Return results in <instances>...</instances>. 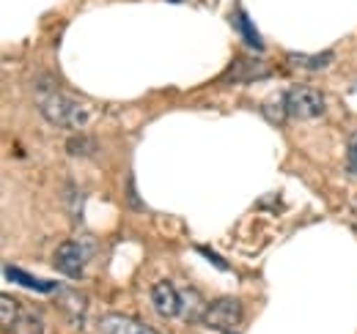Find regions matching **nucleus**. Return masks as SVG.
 <instances>
[{
    "label": "nucleus",
    "mask_w": 357,
    "mask_h": 334,
    "mask_svg": "<svg viewBox=\"0 0 357 334\" xmlns=\"http://www.w3.org/2000/svg\"><path fill=\"white\" fill-rule=\"evenodd\" d=\"M69 151H72V154H77V151L86 154V151H91V143L89 140H72V143H69Z\"/></svg>",
    "instance_id": "14"
},
{
    "label": "nucleus",
    "mask_w": 357,
    "mask_h": 334,
    "mask_svg": "<svg viewBox=\"0 0 357 334\" xmlns=\"http://www.w3.org/2000/svg\"><path fill=\"white\" fill-rule=\"evenodd\" d=\"M151 304L162 318H176L181 312V296L171 283H157L151 288Z\"/></svg>",
    "instance_id": "5"
},
{
    "label": "nucleus",
    "mask_w": 357,
    "mask_h": 334,
    "mask_svg": "<svg viewBox=\"0 0 357 334\" xmlns=\"http://www.w3.org/2000/svg\"><path fill=\"white\" fill-rule=\"evenodd\" d=\"M0 307H3V312H0V324H3V329H6V332H11V329H14V324H17V318L22 315V312H17V310H20V304H17V299H14V296L3 293V296H0Z\"/></svg>",
    "instance_id": "10"
},
{
    "label": "nucleus",
    "mask_w": 357,
    "mask_h": 334,
    "mask_svg": "<svg viewBox=\"0 0 357 334\" xmlns=\"http://www.w3.org/2000/svg\"><path fill=\"white\" fill-rule=\"evenodd\" d=\"M36 104H39L42 116H45L50 124L63 126V129L83 126L89 121V113H86L77 102H72V99H66L63 93H58L55 88H47V90L39 88V90H36Z\"/></svg>",
    "instance_id": "1"
},
{
    "label": "nucleus",
    "mask_w": 357,
    "mask_h": 334,
    "mask_svg": "<svg viewBox=\"0 0 357 334\" xmlns=\"http://www.w3.org/2000/svg\"><path fill=\"white\" fill-rule=\"evenodd\" d=\"M6 277L11 280V283H20V285H25V288H33L36 293H52V291H61L55 283H50V280H36V277H31V274H25V271H20L17 266H6Z\"/></svg>",
    "instance_id": "7"
},
{
    "label": "nucleus",
    "mask_w": 357,
    "mask_h": 334,
    "mask_svg": "<svg viewBox=\"0 0 357 334\" xmlns=\"http://www.w3.org/2000/svg\"><path fill=\"white\" fill-rule=\"evenodd\" d=\"M99 332L102 334H157L154 329H149L146 324L132 321V318H124L119 312H110L99 321Z\"/></svg>",
    "instance_id": "6"
},
{
    "label": "nucleus",
    "mask_w": 357,
    "mask_h": 334,
    "mask_svg": "<svg viewBox=\"0 0 357 334\" xmlns=\"http://www.w3.org/2000/svg\"><path fill=\"white\" fill-rule=\"evenodd\" d=\"M91 255H93V241H91V239H75V241H63V244L58 247L52 263H55V269H58L61 274H66V277H80L83 269H86V263L91 260Z\"/></svg>",
    "instance_id": "3"
},
{
    "label": "nucleus",
    "mask_w": 357,
    "mask_h": 334,
    "mask_svg": "<svg viewBox=\"0 0 357 334\" xmlns=\"http://www.w3.org/2000/svg\"><path fill=\"white\" fill-rule=\"evenodd\" d=\"M14 334H45V324H42V318L36 315V312H22L20 318H17V324H14Z\"/></svg>",
    "instance_id": "11"
},
{
    "label": "nucleus",
    "mask_w": 357,
    "mask_h": 334,
    "mask_svg": "<svg viewBox=\"0 0 357 334\" xmlns=\"http://www.w3.org/2000/svg\"><path fill=\"white\" fill-rule=\"evenodd\" d=\"M61 307L66 310V315L75 321V324H83V315H86V299L80 293H72L63 288V301Z\"/></svg>",
    "instance_id": "9"
},
{
    "label": "nucleus",
    "mask_w": 357,
    "mask_h": 334,
    "mask_svg": "<svg viewBox=\"0 0 357 334\" xmlns=\"http://www.w3.org/2000/svg\"><path fill=\"white\" fill-rule=\"evenodd\" d=\"M225 334H234V332H225Z\"/></svg>",
    "instance_id": "15"
},
{
    "label": "nucleus",
    "mask_w": 357,
    "mask_h": 334,
    "mask_svg": "<svg viewBox=\"0 0 357 334\" xmlns=\"http://www.w3.org/2000/svg\"><path fill=\"white\" fill-rule=\"evenodd\" d=\"M347 151H349V170H352V173H357V132L349 137Z\"/></svg>",
    "instance_id": "13"
},
{
    "label": "nucleus",
    "mask_w": 357,
    "mask_h": 334,
    "mask_svg": "<svg viewBox=\"0 0 357 334\" xmlns=\"http://www.w3.org/2000/svg\"><path fill=\"white\" fill-rule=\"evenodd\" d=\"M231 22H234V28H236V33H239V36L245 39V44H248V47H253L256 52H261V49H264V42L259 39V33H256V28H253V22L248 19V14H245L242 8H239V11L234 14V19H231Z\"/></svg>",
    "instance_id": "8"
},
{
    "label": "nucleus",
    "mask_w": 357,
    "mask_h": 334,
    "mask_svg": "<svg viewBox=\"0 0 357 334\" xmlns=\"http://www.w3.org/2000/svg\"><path fill=\"white\" fill-rule=\"evenodd\" d=\"M291 61L294 63H303V66H308V69H321V66H327L330 61H333V55L327 52V55H316V58H305V55H291Z\"/></svg>",
    "instance_id": "12"
},
{
    "label": "nucleus",
    "mask_w": 357,
    "mask_h": 334,
    "mask_svg": "<svg viewBox=\"0 0 357 334\" xmlns=\"http://www.w3.org/2000/svg\"><path fill=\"white\" fill-rule=\"evenodd\" d=\"M324 113V96L311 85H294L286 93V116L297 121H313Z\"/></svg>",
    "instance_id": "2"
},
{
    "label": "nucleus",
    "mask_w": 357,
    "mask_h": 334,
    "mask_svg": "<svg viewBox=\"0 0 357 334\" xmlns=\"http://www.w3.org/2000/svg\"><path fill=\"white\" fill-rule=\"evenodd\" d=\"M245 318V307L239 299H231L223 296L218 301H212L206 307V315H204V324L212 326V329H220V332H234Z\"/></svg>",
    "instance_id": "4"
}]
</instances>
